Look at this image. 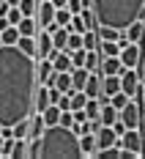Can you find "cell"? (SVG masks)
I'll list each match as a JSON object with an SVG mask.
<instances>
[{"label": "cell", "mask_w": 145, "mask_h": 159, "mask_svg": "<svg viewBox=\"0 0 145 159\" xmlns=\"http://www.w3.org/2000/svg\"><path fill=\"white\" fill-rule=\"evenodd\" d=\"M121 91H126L131 99L137 96V91H140V74H137V69H126L121 74Z\"/></svg>", "instance_id": "11"}, {"label": "cell", "mask_w": 145, "mask_h": 159, "mask_svg": "<svg viewBox=\"0 0 145 159\" xmlns=\"http://www.w3.org/2000/svg\"><path fill=\"white\" fill-rule=\"evenodd\" d=\"M143 47H145V41H129L126 47L121 49V61H123V66L126 69H137V63H140V58H143Z\"/></svg>", "instance_id": "7"}, {"label": "cell", "mask_w": 145, "mask_h": 159, "mask_svg": "<svg viewBox=\"0 0 145 159\" xmlns=\"http://www.w3.org/2000/svg\"><path fill=\"white\" fill-rule=\"evenodd\" d=\"M41 157L44 159H80L85 157L80 145V134L71 126L55 124L47 126L41 134Z\"/></svg>", "instance_id": "3"}, {"label": "cell", "mask_w": 145, "mask_h": 159, "mask_svg": "<svg viewBox=\"0 0 145 159\" xmlns=\"http://www.w3.org/2000/svg\"><path fill=\"white\" fill-rule=\"evenodd\" d=\"M123 33H126V39H129V41H137V44H140V41L145 39V25H143V19L131 22V25H129Z\"/></svg>", "instance_id": "22"}, {"label": "cell", "mask_w": 145, "mask_h": 159, "mask_svg": "<svg viewBox=\"0 0 145 159\" xmlns=\"http://www.w3.org/2000/svg\"><path fill=\"white\" fill-rule=\"evenodd\" d=\"M0 41H3V44H16V41H19V28H16V25L3 28V30H0Z\"/></svg>", "instance_id": "26"}, {"label": "cell", "mask_w": 145, "mask_h": 159, "mask_svg": "<svg viewBox=\"0 0 145 159\" xmlns=\"http://www.w3.org/2000/svg\"><path fill=\"white\" fill-rule=\"evenodd\" d=\"M101 104H104L101 99H88V102H85L82 110H85V115H88V121H99V115H101Z\"/></svg>", "instance_id": "23"}, {"label": "cell", "mask_w": 145, "mask_h": 159, "mask_svg": "<svg viewBox=\"0 0 145 159\" xmlns=\"http://www.w3.org/2000/svg\"><path fill=\"white\" fill-rule=\"evenodd\" d=\"M90 77V71L85 69V66H77V69H71V85H74V91H82L85 88V82Z\"/></svg>", "instance_id": "21"}, {"label": "cell", "mask_w": 145, "mask_h": 159, "mask_svg": "<svg viewBox=\"0 0 145 159\" xmlns=\"http://www.w3.org/2000/svg\"><path fill=\"white\" fill-rule=\"evenodd\" d=\"M118 118L126 124V129H140V118H143V110H140V104L131 99L126 107H121V110H118Z\"/></svg>", "instance_id": "6"}, {"label": "cell", "mask_w": 145, "mask_h": 159, "mask_svg": "<svg viewBox=\"0 0 145 159\" xmlns=\"http://www.w3.org/2000/svg\"><path fill=\"white\" fill-rule=\"evenodd\" d=\"M96 134V145H99V151L101 148H110V145H115L118 143V132H115L112 126H104V124H99V129L93 132ZM96 151V154H99Z\"/></svg>", "instance_id": "10"}, {"label": "cell", "mask_w": 145, "mask_h": 159, "mask_svg": "<svg viewBox=\"0 0 145 159\" xmlns=\"http://www.w3.org/2000/svg\"><path fill=\"white\" fill-rule=\"evenodd\" d=\"M16 28H19V36H36V33L41 30L36 16H22V22H19Z\"/></svg>", "instance_id": "20"}, {"label": "cell", "mask_w": 145, "mask_h": 159, "mask_svg": "<svg viewBox=\"0 0 145 159\" xmlns=\"http://www.w3.org/2000/svg\"><path fill=\"white\" fill-rule=\"evenodd\" d=\"M82 91L90 96V99H99V96H101V74H99V71H90V77H88V82H85Z\"/></svg>", "instance_id": "16"}, {"label": "cell", "mask_w": 145, "mask_h": 159, "mask_svg": "<svg viewBox=\"0 0 145 159\" xmlns=\"http://www.w3.org/2000/svg\"><path fill=\"white\" fill-rule=\"evenodd\" d=\"M121 44L118 41H101L99 44V52H101V58H110V55H121Z\"/></svg>", "instance_id": "29"}, {"label": "cell", "mask_w": 145, "mask_h": 159, "mask_svg": "<svg viewBox=\"0 0 145 159\" xmlns=\"http://www.w3.org/2000/svg\"><path fill=\"white\" fill-rule=\"evenodd\" d=\"M80 145H82V154H85V157L96 159L99 145H96V134H93V132H90V134H80Z\"/></svg>", "instance_id": "18"}, {"label": "cell", "mask_w": 145, "mask_h": 159, "mask_svg": "<svg viewBox=\"0 0 145 159\" xmlns=\"http://www.w3.org/2000/svg\"><path fill=\"white\" fill-rule=\"evenodd\" d=\"M82 47V33H68V44H66V52Z\"/></svg>", "instance_id": "38"}, {"label": "cell", "mask_w": 145, "mask_h": 159, "mask_svg": "<svg viewBox=\"0 0 145 159\" xmlns=\"http://www.w3.org/2000/svg\"><path fill=\"white\" fill-rule=\"evenodd\" d=\"M22 8H19V6H11V8H8V14H6V19H8V22H11V25H19V22H22Z\"/></svg>", "instance_id": "37"}, {"label": "cell", "mask_w": 145, "mask_h": 159, "mask_svg": "<svg viewBox=\"0 0 145 159\" xmlns=\"http://www.w3.org/2000/svg\"><path fill=\"white\" fill-rule=\"evenodd\" d=\"M82 47L85 49H99V33H96V28L82 33Z\"/></svg>", "instance_id": "30"}, {"label": "cell", "mask_w": 145, "mask_h": 159, "mask_svg": "<svg viewBox=\"0 0 145 159\" xmlns=\"http://www.w3.org/2000/svg\"><path fill=\"white\" fill-rule=\"evenodd\" d=\"M88 99H90V96L85 93V91H74V93H71V110H82Z\"/></svg>", "instance_id": "32"}, {"label": "cell", "mask_w": 145, "mask_h": 159, "mask_svg": "<svg viewBox=\"0 0 145 159\" xmlns=\"http://www.w3.org/2000/svg\"><path fill=\"white\" fill-rule=\"evenodd\" d=\"M19 8H22L25 16H36V11H38V0H19Z\"/></svg>", "instance_id": "34"}, {"label": "cell", "mask_w": 145, "mask_h": 159, "mask_svg": "<svg viewBox=\"0 0 145 159\" xmlns=\"http://www.w3.org/2000/svg\"><path fill=\"white\" fill-rule=\"evenodd\" d=\"M82 3H85V6H88V8H90V6H93V0H82Z\"/></svg>", "instance_id": "44"}, {"label": "cell", "mask_w": 145, "mask_h": 159, "mask_svg": "<svg viewBox=\"0 0 145 159\" xmlns=\"http://www.w3.org/2000/svg\"><path fill=\"white\" fill-rule=\"evenodd\" d=\"M52 74H55L52 58H41V61H36V80H38V85H49Z\"/></svg>", "instance_id": "12"}, {"label": "cell", "mask_w": 145, "mask_h": 159, "mask_svg": "<svg viewBox=\"0 0 145 159\" xmlns=\"http://www.w3.org/2000/svg\"><path fill=\"white\" fill-rule=\"evenodd\" d=\"M110 102H112L115 107L121 110V107H126V104H129V102H131V96L126 93V91H118V93H115V96H110Z\"/></svg>", "instance_id": "36"}, {"label": "cell", "mask_w": 145, "mask_h": 159, "mask_svg": "<svg viewBox=\"0 0 145 159\" xmlns=\"http://www.w3.org/2000/svg\"><path fill=\"white\" fill-rule=\"evenodd\" d=\"M16 47L22 49L25 55H33V58H36V36H19Z\"/></svg>", "instance_id": "25"}, {"label": "cell", "mask_w": 145, "mask_h": 159, "mask_svg": "<svg viewBox=\"0 0 145 159\" xmlns=\"http://www.w3.org/2000/svg\"><path fill=\"white\" fill-rule=\"evenodd\" d=\"M60 107H58V104H49L47 110L41 112V118H44V124H47V126H55V124H60Z\"/></svg>", "instance_id": "24"}, {"label": "cell", "mask_w": 145, "mask_h": 159, "mask_svg": "<svg viewBox=\"0 0 145 159\" xmlns=\"http://www.w3.org/2000/svg\"><path fill=\"white\" fill-rule=\"evenodd\" d=\"M74 121H77V124H82V121H88V115H85V110H74Z\"/></svg>", "instance_id": "42"}, {"label": "cell", "mask_w": 145, "mask_h": 159, "mask_svg": "<svg viewBox=\"0 0 145 159\" xmlns=\"http://www.w3.org/2000/svg\"><path fill=\"white\" fill-rule=\"evenodd\" d=\"M93 14L99 25H110L118 30H126L131 22L143 19L145 0H93Z\"/></svg>", "instance_id": "2"}, {"label": "cell", "mask_w": 145, "mask_h": 159, "mask_svg": "<svg viewBox=\"0 0 145 159\" xmlns=\"http://www.w3.org/2000/svg\"><path fill=\"white\" fill-rule=\"evenodd\" d=\"M60 124L74 129V124H77V121H74V110H63V112H60Z\"/></svg>", "instance_id": "39"}, {"label": "cell", "mask_w": 145, "mask_h": 159, "mask_svg": "<svg viewBox=\"0 0 145 159\" xmlns=\"http://www.w3.org/2000/svg\"><path fill=\"white\" fill-rule=\"evenodd\" d=\"M8 3H11V6H19V0H8Z\"/></svg>", "instance_id": "45"}, {"label": "cell", "mask_w": 145, "mask_h": 159, "mask_svg": "<svg viewBox=\"0 0 145 159\" xmlns=\"http://www.w3.org/2000/svg\"><path fill=\"white\" fill-rule=\"evenodd\" d=\"M115 121H118V107H115L112 102H104V104H101V115H99V124L112 126Z\"/></svg>", "instance_id": "17"}, {"label": "cell", "mask_w": 145, "mask_h": 159, "mask_svg": "<svg viewBox=\"0 0 145 159\" xmlns=\"http://www.w3.org/2000/svg\"><path fill=\"white\" fill-rule=\"evenodd\" d=\"M66 8H68V11H71V14H82V11H85V8H88V6H85V3H82V0H68V6H66Z\"/></svg>", "instance_id": "40"}, {"label": "cell", "mask_w": 145, "mask_h": 159, "mask_svg": "<svg viewBox=\"0 0 145 159\" xmlns=\"http://www.w3.org/2000/svg\"><path fill=\"white\" fill-rule=\"evenodd\" d=\"M49 104H52V99H49V85L36 88V96H33V112H44Z\"/></svg>", "instance_id": "15"}, {"label": "cell", "mask_w": 145, "mask_h": 159, "mask_svg": "<svg viewBox=\"0 0 145 159\" xmlns=\"http://www.w3.org/2000/svg\"><path fill=\"white\" fill-rule=\"evenodd\" d=\"M126 71V66H123V61H121V55H110V58H101V66H99V74L101 77H121Z\"/></svg>", "instance_id": "9"}, {"label": "cell", "mask_w": 145, "mask_h": 159, "mask_svg": "<svg viewBox=\"0 0 145 159\" xmlns=\"http://www.w3.org/2000/svg\"><path fill=\"white\" fill-rule=\"evenodd\" d=\"M52 88L63 91V93H74V85H71V71H55L52 80H49Z\"/></svg>", "instance_id": "13"}, {"label": "cell", "mask_w": 145, "mask_h": 159, "mask_svg": "<svg viewBox=\"0 0 145 159\" xmlns=\"http://www.w3.org/2000/svg\"><path fill=\"white\" fill-rule=\"evenodd\" d=\"M123 157V148H121V143H115V145H110V148H101L96 154V159H121Z\"/></svg>", "instance_id": "28"}, {"label": "cell", "mask_w": 145, "mask_h": 159, "mask_svg": "<svg viewBox=\"0 0 145 159\" xmlns=\"http://www.w3.org/2000/svg\"><path fill=\"white\" fill-rule=\"evenodd\" d=\"M52 66H55V71H71V69H74L71 52H66V49H55V52H52Z\"/></svg>", "instance_id": "14"}, {"label": "cell", "mask_w": 145, "mask_h": 159, "mask_svg": "<svg viewBox=\"0 0 145 159\" xmlns=\"http://www.w3.org/2000/svg\"><path fill=\"white\" fill-rule=\"evenodd\" d=\"M36 88V58L16 44H0V126H14L30 115Z\"/></svg>", "instance_id": "1"}, {"label": "cell", "mask_w": 145, "mask_h": 159, "mask_svg": "<svg viewBox=\"0 0 145 159\" xmlns=\"http://www.w3.org/2000/svg\"><path fill=\"white\" fill-rule=\"evenodd\" d=\"M52 3H55V8H66L68 6V0H52Z\"/></svg>", "instance_id": "43"}, {"label": "cell", "mask_w": 145, "mask_h": 159, "mask_svg": "<svg viewBox=\"0 0 145 159\" xmlns=\"http://www.w3.org/2000/svg\"><path fill=\"white\" fill-rule=\"evenodd\" d=\"M118 91H121V77H101V96H107V99H110V96H115L118 93Z\"/></svg>", "instance_id": "19"}, {"label": "cell", "mask_w": 145, "mask_h": 159, "mask_svg": "<svg viewBox=\"0 0 145 159\" xmlns=\"http://www.w3.org/2000/svg\"><path fill=\"white\" fill-rule=\"evenodd\" d=\"M68 28H58V30L52 33V44H55V49H66V44H68Z\"/></svg>", "instance_id": "27"}, {"label": "cell", "mask_w": 145, "mask_h": 159, "mask_svg": "<svg viewBox=\"0 0 145 159\" xmlns=\"http://www.w3.org/2000/svg\"><path fill=\"white\" fill-rule=\"evenodd\" d=\"M36 19H38V28L41 30L55 33L60 25L55 22V3L52 0H38V11H36Z\"/></svg>", "instance_id": "4"}, {"label": "cell", "mask_w": 145, "mask_h": 159, "mask_svg": "<svg viewBox=\"0 0 145 159\" xmlns=\"http://www.w3.org/2000/svg\"><path fill=\"white\" fill-rule=\"evenodd\" d=\"M52 52H55L52 33H49V30H38V33H36V61H41V58H52Z\"/></svg>", "instance_id": "8"}, {"label": "cell", "mask_w": 145, "mask_h": 159, "mask_svg": "<svg viewBox=\"0 0 145 159\" xmlns=\"http://www.w3.org/2000/svg\"><path fill=\"white\" fill-rule=\"evenodd\" d=\"M118 143H121L123 151L134 154L137 159H140V154H145V140H143V132H140V129H126V132L121 134Z\"/></svg>", "instance_id": "5"}, {"label": "cell", "mask_w": 145, "mask_h": 159, "mask_svg": "<svg viewBox=\"0 0 145 159\" xmlns=\"http://www.w3.org/2000/svg\"><path fill=\"white\" fill-rule=\"evenodd\" d=\"M71 11H68V8H55V22H58V25H60V28H66V25H68V22H71Z\"/></svg>", "instance_id": "35"}, {"label": "cell", "mask_w": 145, "mask_h": 159, "mask_svg": "<svg viewBox=\"0 0 145 159\" xmlns=\"http://www.w3.org/2000/svg\"><path fill=\"white\" fill-rule=\"evenodd\" d=\"M99 66H101L99 52L96 49H88V55H85V69H88V71H99Z\"/></svg>", "instance_id": "31"}, {"label": "cell", "mask_w": 145, "mask_h": 159, "mask_svg": "<svg viewBox=\"0 0 145 159\" xmlns=\"http://www.w3.org/2000/svg\"><path fill=\"white\" fill-rule=\"evenodd\" d=\"M0 44H3V41H0Z\"/></svg>", "instance_id": "46"}, {"label": "cell", "mask_w": 145, "mask_h": 159, "mask_svg": "<svg viewBox=\"0 0 145 159\" xmlns=\"http://www.w3.org/2000/svg\"><path fill=\"white\" fill-rule=\"evenodd\" d=\"M58 107H60V110H71V93H63V96H60Z\"/></svg>", "instance_id": "41"}, {"label": "cell", "mask_w": 145, "mask_h": 159, "mask_svg": "<svg viewBox=\"0 0 145 159\" xmlns=\"http://www.w3.org/2000/svg\"><path fill=\"white\" fill-rule=\"evenodd\" d=\"M143 41H145V39H143Z\"/></svg>", "instance_id": "47"}, {"label": "cell", "mask_w": 145, "mask_h": 159, "mask_svg": "<svg viewBox=\"0 0 145 159\" xmlns=\"http://www.w3.org/2000/svg\"><path fill=\"white\" fill-rule=\"evenodd\" d=\"M41 157V137L28 140V159H38Z\"/></svg>", "instance_id": "33"}]
</instances>
